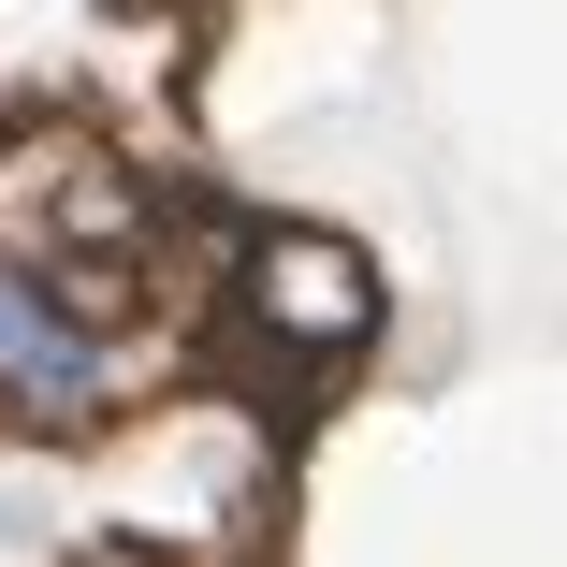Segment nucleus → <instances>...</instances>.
Masks as SVG:
<instances>
[{"label": "nucleus", "mask_w": 567, "mask_h": 567, "mask_svg": "<svg viewBox=\"0 0 567 567\" xmlns=\"http://www.w3.org/2000/svg\"><path fill=\"white\" fill-rule=\"evenodd\" d=\"M248 277H262V320H291V334H350L364 320V262L320 248V234H277Z\"/></svg>", "instance_id": "2"}, {"label": "nucleus", "mask_w": 567, "mask_h": 567, "mask_svg": "<svg viewBox=\"0 0 567 567\" xmlns=\"http://www.w3.org/2000/svg\"><path fill=\"white\" fill-rule=\"evenodd\" d=\"M102 379H117V334H102V306L44 262H0V408L30 422H87Z\"/></svg>", "instance_id": "1"}]
</instances>
